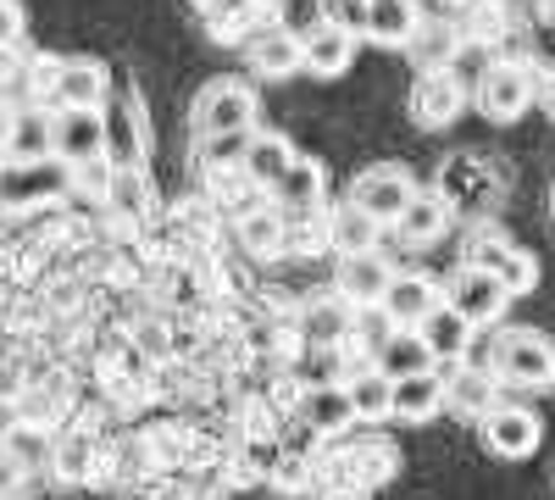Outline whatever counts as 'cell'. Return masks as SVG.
Segmentation results:
<instances>
[{"label":"cell","instance_id":"cell-1","mask_svg":"<svg viewBox=\"0 0 555 500\" xmlns=\"http://www.w3.org/2000/svg\"><path fill=\"white\" fill-rule=\"evenodd\" d=\"M489 373H494V384L555 389V345L539 329H500L494 350H489Z\"/></svg>","mask_w":555,"mask_h":500},{"label":"cell","instance_id":"cell-2","mask_svg":"<svg viewBox=\"0 0 555 500\" xmlns=\"http://www.w3.org/2000/svg\"><path fill=\"white\" fill-rule=\"evenodd\" d=\"M256 112H261V101L245 78H217L190 106V133H195V145L222 140V133H245V128H256Z\"/></svg>","mask_w":555,"mask_h":500},{"label":"cell","instance_id":"cell-3","mask_svg":"<svg viewBox=\"0 0 555 500\" xmlns=\"http://www.w3.org/2000/svg\"><path fill=\"white\" fill-rule=\"evenodd\" d=\"M34 89L44 95V112H62V106H106V89L112 73L95 56H67V62H39Z\"/></svg>","mask_w":555,"mask_h":500},{"label":"cell","instance_id":"cell-4","mask_svg":"<svg viewBox=\"0 0 555 500\" xmlns=\"http://www.w3.org/2000/svg\"><path fill=\"white\" fill-rule=\"evenodd\" d=\"M73 190V167L56 156L39 162H12L0 156V211H28V206H51Z\"/></svg>","mask_w":555,"mask_h":500},{"label":"cell","instance_id":"cell-5","mask_svg":"<svg viewBox=\"0 0 555 500\" xmlns=\"http://www.w3.org/2000/svg\"><path fill=\"white\" fill-rule=\"evenodd\" d=\"M416 195V178L405 172V167H395V162H373V167H361L356 178H350V190H345V201L350 206H361L366 217L378 222V229H395V217L405 211V201Z\"/></svg>","mask_w":555,"mask_h":500},{"label":"cell","instance_id":"cell-6","mask_svg":"<svg viewBox=\"0 0 555 500\" xmlns=\"http://www.w3.org/2000/svg\"><path fill=\"white\" fill-rule=\"evenodd\" d=\"M439 300L455 311V317H467L473 329H483V323H500V311L512 306V295L500 290V279L483 267V261H461L455 272H450V284L439 290Z\"/></svg>","mask_w":555,"mask_h":500},{"label":"cell","instance_id":"cell-7","mask_svg":"<svg viewBox=\"0 0 555 500\" xmlns=\"http://www.w3.org/2000/svg\"><path fill=\"white\" fill-rule=\"evenodd\" d=\"M478 434L489 445V457L528 462L539 450V439H544V423H539V412H528V406H517V400H494L489 412L478 418Z\"/></svg>","mask_w":555,"mask_h":500},{"label":"cell","instance_id":"cell-8","mask_svg":"<svg viewBox=\"0 0 555 500\" xmlns=\"http://www.w3.org/2000/svg\"><path fill=\"white\" fill-rule=\"evenodd\" d=\"M533 101H539V84H533V67H522V62H494L478 78V112L489 123H500V128L528 117Z\"/></svg>","mask_w":555,"mask_h":500},{"label":"cell","instance_id":"cell-9","mask_svg":"<svg viewBox=\"0 0 555 500\" xmlns=\"http://www.w3.org/2000/svg\"><path fill=\"white\" fill-rule=\"evenodd\" d=\"M434 195H439L450 211H473V217H478V211L494 206L500 184H494V172H489L483 156L455 151V156H444V167H439V178H434Z\"/></svg>","mask_w":555,"mask_h":500},{"label":"cell","instance_id":"cell-10","mask_svg":"<svg viewBox=\"0 0 555 500\" xmlns=\"http://www.w3.org/2000/svg\"><path fill=\"white\" fill-rule=\"evenodd\" d=\"M461 106H467V89H461V78L450 67H428L411 78V95H405V112L416 128H450L461 117Z\"/></svg>","mask_w":555,"mask_h":500},{"label":"cell","instance_id":"cell-11","mask_svg":"<svg viewBox=\"0 0 555 500\" xmlns=\"http://www.w3.org/2000/svg\"><path fill=\"white\" fill-rule=\"evenodd\" d=\"M51 156L67 167L101 162V106H62L51 112Z\"/></svg>","mask_w":555,"mask_h":500},{"label":"cell","instance_id":"cell-12","mask_svg":"<svg viewBox=\"0 0 555 500\" xmlns=\"http://www.w3.org/2000/svg\"><path fill=\"white\" fill-rule=\"evenodd\" d=\"M101 162L106 167H145V123H139L133 95L101 106Z\"/></svg>","mask_w":555,"mask_h":500},{"label":"cell","instance_id":"cell-13","mask_svg":"<svg viewBox=\"0 0 555 500\" xmlns=\"http://www.w3.org/2000/svg\"><path fill=\"white\" fill-rule=\"evenodd\" d=\"M444 412V373L428 368V373H405V379H389V418L400 423H428Z\"/></svg>","mask_w":555,"mask_h":500},{"label":"cell","instance_id":"cell-14","mask_svg":"<svg viewBox=\"0 0 555 500\" xmlns=\"http://www.w3.org/2000/svg\"><path fill=\"white\" fill-rule=\"evenodd\" d=\"M434 306H439V284L423 279V272H395L389 290L378 295V311L389 317L395 329H416Z\"/></svg>","mask_w":555,"mask_h":500},{"label":"cell","instance_id":"cell-15","mask_svg":"<svg viewBox=\"0 0 555 500\" xmlns=\"http://www.w3.org/2000/svg\"><path fill=\"white\" fill-rule=\"evenodd\" d=\"M272 206L284 211V217H311L317 206H322V162H311V156H295L284 172L272 178Z\"/></svg>","mask_w":555,"mask_h":500},{"label":"cell","instance_id":"cell-16","mask_svg":"<svg viewBox=\"0 0 555 500\" xmlns=\"http://www.w3.org/2000/svg\"><path fill=\"white\" fill-rule=\"evenodd\" d=\"M350 62H356V34L328 28V23H317L311 34H300V73L339 78V73H350Z\"/></svg>","mask_w":555,"mask_h":500},{"label":"cell","instance_id":"cell-17","mask_svg":"<svg viewBox=\"0 0 555 500\" xmlns=\"http://www.w3.org/2000/svg\"><path fill=\"white\" fill-rule=\"evenodd\" d=\"M416 339H423V350L434 356V368L439 361H467V345H473V323L467 317H455L444 300L416 323Z\"/></svg>","mask_w":555,"mask_h":500},{"label":"cell","instance_id":"cell-18","mask_svg":"<svg viewBox=\"0 0 555 500\" xmlns=\"http://www.w3.org/2000/svg\"><path fill=\"white\" fill-rule=\"evenodd\" d=\"M400 51L416 62V73H428V67H450L455 51H461V28L450 17H416L411 39L400 44Z\"/></svg>","mask_w":555,"mask_h":500},{"label":"cell","instance_id":"cell-19","mask_svg":"<svg viewBox=\"0 0 555 500\" xmlns=\"http://www.w3.org/2000/svg\"><path fill=\"white\" fill-rule=\"evenodd\" d=\"M395 267L378 251H361V256H339V295L350 306H378V295L389 290Z\"/></svg>","mask_w":555,"mask_h":500},{"label":"cell","instance_id":"cell-20","mask_svg":"<svg viewBox=\"0 0 555 500\" xmlns=\"http://www.w3.org/2000/svg\"><path fill=\"white\" fill-rule=\"evenodd\" d=\"M378 222L366 217L361 206H350V201H339L328 217H322V240H328L339 256H361V251H378Z\"/></svg>","mask_w":555,"mask_h":500},{"label":"cell","instance_id":"cell-21","mask_svg":"<svg viewBox=\"0 0 555 500\" xmlns=\"http://www.w3.org/2000/svg\"><path fill=\"white\" fill-rule=\"evenodd\" d=\"M489 272H494V279H500V290L505 295H533L539 290V261H533V251H522V245H483V256H478Z\"/></svg>","mask_w":555,"mask_h":500},{"label":"cell","instance_id":"cell-22","mask_svg":"<svg viewBox=\"0 0 555 500\" xmlns=\"http://www.w3.org/2000/svg\"><path fill=\"white\" fill-rule=\"evenodd\" d=\"M395 229H400L405 245H434V240L450 229V206H444L434 190H416V195L405 201V211L395 217Z\"/></svg>","mask_w":555,"mask_h":500},{"label":"cell","instance_id":"cell-23","mask_svg":"<svg viewBox=\"0 0 555 500\" xmlns=\"http://www.w3.org/2000/svg\"><path fill=\"white\" fill-rule=\"evenodd\" d=\"M250 73L256 78H289L300 73V34L289 28H267L250 39Z\"/></svg>","mask_w":555,"mask_h":500},{"label":"cell","instance_id":"cell-24","mask_svg":"<svg viewBox=\"0 0 555 500\" xmlns=\"http://www.w3.org/2000/svg\"><path fill=\"white\" fill-rule=\"evenodd\" d=\"M411 28H416V7H411V0H366L361 39H373V44H389V51H400V44L411 39Z\"/></svg>","mask_w":555,"mask_h":500},{"label":"cell","instance_id":"cell-25","mask_svg":"<svg viewBox=\"0 0 555 500\" xmlns=\"http://www.w3.org/2000/svg\"><path fill=\"white\" fill-rule=\"evenodd\" d=\"M101 201H106L117 217H145V211L156 206V190H151L145 167H112L106 184H101Z\"/></svg>","mask_w":555,"mask_h":500},{"label":"cell","instance_id":"cell-26","mask_svg":"<svg viewBox=\"0 0 555 500\" xmlns=\"http://www.w3.org/2000/svg\"><path fill=\"white\" fill-rule=\"evenodd\" d=\"M350 329H356V306L339 295H317L311 306H306V317H300V334L306 339H317V345H334V339H350Z\"/></svg>","mask_w":555,"mask_h":500},{"label":"cell","instance_id":"cell-27","mask_svg":"<svg viewBox=\"0 0 555 500\" xmlns=\"http://www.w3.org/2000/svg\"><path fill=\"white\" fill-rule=\"evenodd\" d=\"M7 156H12V162H39V156H51V112H44V106L12 112Z\"/></svg>","mask_w":555,"mask_h":500},{"label":"cell","instance_id":"cell-28","mask_svg":"<svg viewBox=\"0 0 555 500\" xmlns=\"http://www.w3.org/2000/svg\"><path fill=\"white\" fill-rule=\"evenodd\" d=\"M295 162V145L284 140V133H250V145H245V178L261 190H272V178L284 172Z\"/></svg>","mask_w":555,"mask_h":500},{"label":"cell","instance_id":"cell-29","mask_svg":"<svg viewBox=\"0 0 555 500\" xmlns=\"http://www.w3.org/2000/svg\"><path fill=\"white\" fill-rule=\"evenodd\" d=\"M434 356L423 350L416 329H389V339L378 345V373L384 379H405V373H428Z\"/></svg>","mask_w":555,"mask_h":500},{"label":"cell","instance_id":"cell-30","mask_svg":"<svg viewBox=\"0 0 555 500\" xmlns=\"http://www.w3.org/2000/svg\"><path fill=\"white\" fill-rule=\"evenodd\" d=\"M494 400H500V389H494V373H478V368H467V373L444 379V406H455L461 418H483Z\"/></svg>","mask_w":555,"mask_h":500},{"label":"cell","instance_id":"cell-31","mask_svg":"<svg viewBox=\"0 0 555 500\" xmlns=\"http://www.w3.org/2000/svg\"><path fill=\"white\" fill-rule=\"evenodd\" d=\"M350 423H356V412H350L345 384H317V389L306 395V428H317V434H339V428H350Z\"/></svg>","mask_w":555,"mask_h":500},{"label":"cell","instance_id":"cell-32","mask_svg":"<svg viewBox=\"0 0 555 500\" xmlns=\"http://www.w3.org/2000/svg\"><path fill=\"white\" fill-rule=\"evenodd\" d=\"M240 245H245L250 256H278V251H284V211H278V206L245 211V217H240Z\"/></svg>","mask_w":555,"mask_h":500},{"label":"cell","instance_id":"cell-33","mask_svg":"<svg viewBox=\"0 0 555 500\" xmlns=\"http://www.w3.org/2000/svg\"><path fill=\"white\" fill-rule=\"evenodd\" d=\"M345 395H350V412H356V418H366V423H384V418H389V379H384L378 368L356 373V379L345 384Z\"/></svg>","mask_w":555,"mask_h":500},{"label":"cell","instance_id":"cell-34","mask_svg":"<svg viewBox=\"0 0 555 500\" xmlns=\"http://www.w3.org/2000/svg\"><path fill=\"white\" fill-rule=\"evenodd\" d=\"M0 457H12L23 473H34V467L51 462V439H44V428H28V423L17 418V428L0 439Z\"/></svg>","mask_w":555,"mask_h":500},{"label":"cell","instance_id":"cell-35","mask_svg":"<svg viewBox=\"0 0 555 500\" xmlns=\"http://www.w3.org/2000/svg\"><path fill=\"white\" fill-rule=\"evenodd\" d=\"M51 462L62 467V478H89V439L73 434V439L51 445Z\"/></svg>","mask_w":555,"mask_h":500},{"label":"cell","instance_id":"cell-36","mask_svg":"<svg viewBox=\"0 0 555 500\" xmlns=\"http://www.w3.org/2000/svg\"><path fill=\"white\" fill-rule=\"evenodd\" d=\"M361 17H366V0H322V23L328 28H345L361 39Z\"/></svg>","mask_w":555,"mask_h":500},{"label":"cell","instance_id":"cell-37","mask_svg":"<svg viewBox=\"0 0 555 500\" xmlns=\"http://www.w3.org/2000/svg\"><path fill=\"white\" fill-rule=\"evenodd\" d=\"M23 39H28V12H23V0H0V51H17Z\"/></svg>","mask_w":555,"mask_h":500},{"label":"cell","instance_id":"cell-38","mask_svg":"<svg viewBox=\"0 0 555 500\" xmlns=\"http://www.w3.org/2000/svg\"><path fill=\"white\" fill-rule=\"evenodd\" d=\"M250 133H256V128H245V133H222V140H206V156H211L217 167H228V162H245Z\"/></svg>","mask_w":555,"mask_h":500},{"label":"cell","instance_id":"cell-39","mask_svg":"<svg viewBox=\"0 0 555 500\" xmlns=\"http://www.w3.org/2000/svg\"><path fill=\"white\" fill-rule=\"evenodd\" d=\"M17 489H23V467L12 457H0V500H12Z\"/></svg>","mask_w":555,"mask_h":500},{"label":"cell","instance_id":"cell-40","mask_svg":"<svg viewBox=\"0 0 555 500\" xmlns=\"http://www.w3.org/2000/svg\"><path fill=\"white\" fill-rule=\"evenodd\" d=\"M12 428H17V406H12V400H0V439H7Z\"/></svg>","mask_w":555,"mask_h":500},{"label":"cell","instance_id":"cell-41","mask_svg":"<svg viewBox=\"0 0 555 500\" xmlns=\"http://www.w3.org/2000/svg\"><path fill=\"white\" fill-rule=\"evenodd\" d=\"M7 133H12V106L0 101V156H7Z\"/></svg>","mask_w":555,"mask_h":500},{"label":"cell","instance_id":"cell-42","mask_svg":"<svg viewBox=\"0 0 555 500\" xmlns=\"http://www.w3.org/2000/svg\"><path fill=\"white\" fill-rule=\"evenodd\" d=\"M539 17H544V28L555 34V0H544V7H539Z\"/></svg>","mask_w":555,"mask_h":500},{"label":"cell","instance_id":"cell-43","mask_svg":"<svg viewBox=\"0 0 555 500\" xmlns=\"http://www.w3.org/2000/svg\"><path fill=\"white\" fill-rule=\"evenodd\" d=\"M544 106H550V117H555V73H550V84H544Z\"/></svg>","mask_w":555,"mask_h":500},{"label":"cell","instance_id":"cell-44","mask_svg":"<svg viewBox=\"0 0 555 500\" xmlns=\"http://www.w3.org/2000/svg\"><path fill=\"white\" fill-rule=\"evenodd\" d=\"M0 84H7V73H0Z\"/></svg>","mask_w":555,"mask_h":500}]
</instances>
